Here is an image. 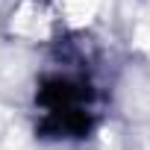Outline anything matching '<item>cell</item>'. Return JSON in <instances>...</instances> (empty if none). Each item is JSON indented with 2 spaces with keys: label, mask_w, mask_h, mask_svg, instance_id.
<instances>
[{
  "label": "cell",
  "mask_w": 150,
  "mask_h": 150,
  "mask_svg": "<svg viewBox=\"0 0 150 150\" xmlns=\"http://www.w3.org/2000/svg\"><path fill=\"white\" fill-rule=\"evenodd\" d=\"M62 27L65 24L53 0H18L9 12V33L27 44H47Z\"/></svg>",
  "instance_id": "obj_1"
},
{
  "label": "cell",
  "mask_w": 150,
  "mask_h": 150,
  "mask_svg": "<svg viewBox=\"0 0 150 150\" xmlns=\"http://www.w3.org/2000/svg\"><path fill=\"white\" fill-rule=\"evenodd\" d=\"M53 3H56V9H59V15H62V24L86 27V24L97 15V9H100L103 0H53Z\"/></svg>",
  "instance_id": "obj_2"
}]
</instances>
